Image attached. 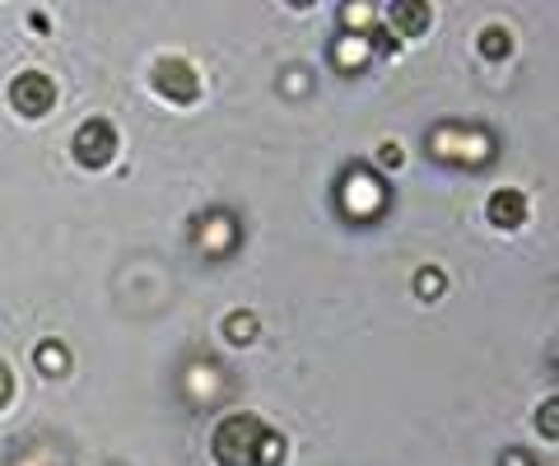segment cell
Instances as JSON below:
<instances>
[{
  "instance_id": "obj_1",
  "label": "cell",
  "mask_w": 559,
  "mask_h": 466,
  "mask_svg": "<svg viewBox=\"0 0 559 466\" xmlns=\"http://www.w3.org/2000/svg\"><path fill=\"white\" fill-rule=\"evenodd\" d=\"M429 159L452 164V168H485L495 159V135L480 127H462V122H443L425 135Z\"/></svg>"
},
{
  "instance_id": "obj_2",
  "label": "cell",
  "mask_w": 559,
  "mask_h": 466,
  "mask_svg": "<svg viewBox=\"0 0 559 466\" xmlns=\"http://www.w3.org/2000/svg\"><path fill=\"white\" fill-rule=\"evenodd\" d=\"M388 201H392V192H388V182H382L373 168L355 164V168L341 172V182H336V211L349 224H373L382 211H388Z\"/></svg>"
},
{
  "instance_id": "obj_3",
  "label": "cell",
  "mask_w": 559,
  "mask_h": 466,
  "mask_svg": "<svg viewBox=\"0 0 559 466\" xmlns=\"http://www.w3.org/2000/svg\"><path fill=\"white\" fill-rule=\"evenodd\" d=\"M261 434H266V425L257 416H224L215 434H210V453H215L219 466H257Z\"/></svg>"
},
{
  "instance_id": "obj_4",
  "label": "cell",
  "mask_w": 559,
  "mask_h": 466,
  "mask_svg": "<svg viewBox=\"0 0 559 466\" xmlns=\"http://www.w3.org/2000/svg\"><path fill=\"white\" fill-rule=\"evenodd\" d=\"M70 150H75V164L80 168H108L117 159V131H112V122H103V117L80 122Z\"/></svg>"
},
{
  "instance_id": "obj_5",
  "label": "cell",
  "mask_w": 559,
  "mask_h": 466,
  "mask_svg": "<svg viewBox=\"0 0 559 466\" xmlns=\"http://www.w3.org/2000/svg\"><path fill=\"white\" fill-rule=\"evenodd\" d=\"M10 103H14L20 117L38 122V117H47L51 108H57V84H51V75H43V71H24L10 84Z\"/></svg>"
},
{
  "instance_id": "obj_6",
  "label": "cell",
  "mask_w": 559,
  "mask_h": 466,
  "mask_svg": "<svg viewBox=\"0 0 559 466\" xmlns=\"http://www.w3.org/2000/svg\"><path fill=\"white\" fill-rule=\"evenodd\" d=\"M154 89H159L168 103H197L201 98V75H197L191 61L164 57L159 65H154Z\"/></svg>"
},
{
  "instance_id": "obj_7",
  "label": "cell",
  "mask_w": 559,
  "mask_h": 466,
  "mask_svg": "<svg viewBox=\"0 0 559 466\" xmlns=\"http://www.w3.org/2000/svg\"><path fill=\"white\" fill-rule=\"evenodd\" d=\"M238 238H242V229H238V219H234L229 211H210V215L197 224V252H201V256H215V262L238 248Z\"/></svg>"
},
{
  "instance_id": "obj_8",
  "label": "cell",
  "mask_w": 559,
  "mask_h": 466,
  "mask_svg": "<svg viewBox=\"0 0 559 466\" xmlns=\"http://www.w3.org/2000/svg\"><path fill=\"white\" fill-rule=\"evenodd\" d=\"M485 215H489V224H495V229H522V224H527V196L518 192V187H499L495 196L485 201Z\"/></svg>"
},
{
  "instance_id": "obj_9",
  "label": "cell",
  "mask_w": 559,
  "mask_h": 466,
  "mask_svg": "<svg viewBox=\"0 0 559 466\" xmlns=\"http://www.w3.org/2000/svg\"><path fill=\"white\" fill-rule=\"evenodd\" d=\"M369 61H373V38H359V33H341V38L331 43V65H336L341 75H359Z\"/></svg>"
},
{
  "instance_id": "obj_10",
  "label": "cell",
  "mask_w": 559,
  "mask_h": 466,
  "mask_svg": "<svg viewBox=\"0 0 559 466\" xmlns=\"http://www.w3.org/2000/svg\"><path fill=\"white\" fill-rule=\"evenodd\" d=\"M429 24H433V10L425 5V0H392L388 28L396 33V38H419Z\"/></svg>"
},
{
  "instance_id": "obj_11",
  "label": "cell",
  "mask_w": 559,
  "mask_h": 466,
  "mask_svg": "<svg viewBox=\"0 0 559 466\" xmlns=\"http://www.w3.org/2000/svg\"><path fill=\"white\" fill-rule=\"evenodd\" d=\"M373 24H378V10L373 5H364V0H349V5H341V33L373 38Z\"/></svg>"
},
{
  "instance_id": "obj_12",
  "label": "cell",
  "mask_w": 559,
  "mask_h": 466,
  "mask_svg": "<svg viewBox=\"0 0 559 466\" xmlns=\"http://www.w3.org/2000/svg\"><path fill=\"white\" fill-rule=\"evenodd\" d=\"M33 365H38V373H47V378H61V373H70V350L61 340H43L38 350H33Z\"/></svg>"
},
{
  "instance_id": "obj_13",
  "label": "cell",
  "mask_w": 559,
  "mask_h": 466,
  "mask_svg": "<svg viewBox=\"0 0 559 466\" xmlns=\"http://www.w3.org/2000/svg\"><path fill=\"white\" fill-rule=\"evenodd\" d=\"M513 51V28H503V24H485L480 28V57L485 61H503Z\"/></svg>"
},
{
  "instance_id": "obj_14",
  "label": "cell",
  "mask_w": 559,
  "mask_h": 466,
  "mask_svg": "<svg viewBox=\"0 0 559 466\" xmlns=\"http://www.w3.org/2000/svg\"><path fill=\"white\" fill-rule=\"evenodd\" d=\"M224 336L234 345H252L257 340V313H229L224 318Z\"/></svg>"
},
{
  "instance_id": "obj_15",
  "label": "cell",
  "mask_w": 559,
  "mask_h": 466,
  "mask_svg": "<svg viewBox=\"0 0 559 466\" xmlns=\"http://www.w3.org/2000/svg\"><path fill=\"white\" fill-rule=\"evenodd\" d=\"M443 289H448V280H443L439 266H425V271L415 275V295H419V299H439Z\"/></svg>"
},
{
  "instance_id": "obj_16",
  "label": "cell",
  "mask_w": 559,
  "mask_h": 466,
  "mask_svg": "<svg viewBox=\"0 0 559 466\" xmlns=\"http://www.w3.org/2000/svg\"><path fill=\"white\" fill-rule=\"evenodd\" d=\"M285 462V439L275 434V429H266L261 434V453H257V466H280Z\"/></svg>"
},
{
  "instance_id": "obj_17",
  "label": "cell",
  "mask_w": 559,
  "mask_h": 466,
  "mask_svg": "<svg viewBox=\"0 0 559 466\" xmlns=\"http://www.w3.org/2000/svg\"><path fill=\"white\" fill-rule=\"evenodd\" d=\"M536 425H540V434H546L550 443L559 439V402H555V396H546V406H540V416H536Z\"/></svg>"
},
{
  "instance_id": "obj_18",
  "label": "cell",
  "mask_w": 559,
  "mask_h": 466,
  "mask_svg": "<svg viewBox=\"0 0 559 466\" xmlns=\"http://www.w3.org/2000/svg\"><path fill=\"white\" fill-rule=\"evenodd\" d=\"M401 159H406V154H401L396 141H382V145H378V164H382V168H401Z\"/></svg>"
},
{
  "instance_id": "obj_19",
  "label": "cell",
  "mask_w": 559,
  "mask_h": 466,
  "mask_svg": "<svg viewBox=\"0 0 559 466\" xmlns=\"http://www.w3.org/2000/svg\"><path fill=\"white\" fill-rule=\"evenodd\" d=\"M10 396H14V373H10V365H0V410L10 406Z\"/></svg>"
},
{
  "instance_id": "obj_20",
  "label": "cell",
  "mask_w": 559,
  "mask_h": 466,
  "mask_svg": "<svg viewBox=\"0 0 559 466\" xmlns=\"http://www.w3.org/2000/svg\"><path fill=\"white\" fill-rule=\"evenodd\" d=\"M499 466H536V462H532L527 453H518V447H513V453H503V462H499Z\"/></svg>"
}]
</instances>
